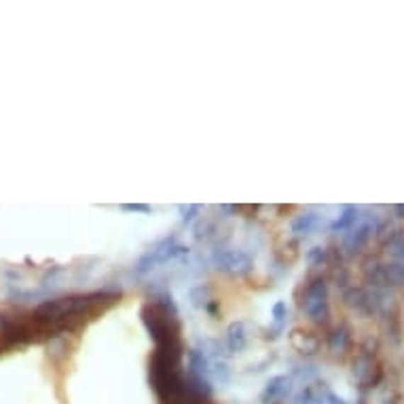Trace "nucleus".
Masks as SVG:
<instances>
[{"label":"nucleus","instance_id":"obj_12","mask_svg":"<svg viewBox=\"0 0 404 404\" xmlns=\"http://www.w3.org/2000/svg\"><path fill=\"white\" fill-rule=\"evenodd\" d=\"M271 315H273V322H275V326H277V330H281L284 328V322H286V318H288V307H286V303H275L273 305V309H271Z\"/></svg>","mask_w":404,"mask_h":404},{"label":"nucleus","instance_id":"obj_16","mask_svg":"<svg viewBox=\"0 0 404 404\" xmlns=\"http://www.w3.org/2000/svg\"><path fill=\"white\" fill-rule=\"evenodd\" d=\"M123 210H130V212H150L148 206H142V203H135V206H123Z\"/></svg>","mask_w":404,"mask_h":404},{"label":"nucleus","instance_id":"obj_9","mask_svg":"<svg viewBox=\"0 0 404 404\" xmlns=\"http://www.w3.org/2000/svg\"><path fill=\"white\" fill-rule=\"evenodd\" d=\"M294 345H296L301 352L313 354V352H318L320 341H318L311 332H296V337H294Z\"/></svg>","mask_w":404,"mask_h":404},{"label":"nucleus","instance_id":"obj_1","mask_svg":"<svg viewBox=\"0 0 404 404\" xmlns=\"http://www.w3.org/2000/svg\"><path fill=\"white\" fill-rule=\"evenodd\" d=\"M169 307H167V303H148L142 309V322L148 328V332L157 345V352L182 354L180 324L176 320V311L169 313Z\"/></svg>","mask_w":404,"mask_h":404},{"label":"nucleus","instance_id":"obj_17","mask_svg":"<svg viewBox=\"0 0 404 404\" xmlns=\"http://www.w3.org/2000/svg\"><path fill=\"white\" fill-rule=\"evenodd\" d=\"M396 212L400 214V218H404V206H396Z\"/></svg>","mask_w":404,"mask_h":404},{"label":"nucleus","instance_id":"obj_4","mask_svg":"<svg viewBox=\"0 0 404 404\" xmlns=\"http://www.w3.org/2000/svg\"><path fill=\"white\" fill-rule=\"evenodd\" d=\"M354 377L358 379V383L362 388H371L379 381L381 371L377 369V364L373 362V356L369 352H362L356 360H354Z\"/></svg>","mask_w":404,"mask_h":404},{"label":"nucleus","instance_id":"obj_6","mask_svg":"<svg viewBox=\"0 0 404 404\" xmlns=\"http://www.w3.org/2000/svg\"><path fill=\"white\" fill-rule=\"evenodd\" d=\"M318 225V216L315 214H303L296 220H292V233L296 235H307L313 231V227Z\"/></svg>","mask_w":404,"mask_h":404},{"label":"nucleus","instance_id":"obj_15","mask_svg":"<svg viewBox=\"0 0 404 404\" xmlns=\"http://www.w3.org/2000/svg\"><path fill=\"white\" fill-rule=\"evenodd\" d=\"M180 210H182V214H184V216H182V220H184V223L189 225V223H191V220L195 218L193 214H197V212H199V206H186V208L182 206Z\"/></svg>","mask_w":404,"mask_h":404},{"label":"nucleus","instance_id":"obj_8","mask_svg":"<svg viewBox=\"0 0 404 404\" xmlns=\"http://www.w3.org/2000/svg\"><path fill=\"white\" fill-rule=\"evenodd\" d=\"M386 248H388V252H390L398 263H403L404 265V231L394 233V235L388 240Z\"/></svg>","mask_w":404,"mask_h":404},{"label":"nucleus","instance_id":"obj_2","mask_svg":"<svg viewBox=\"0 0 404 404\" xmlns=\"http://www.w3.org/2000/svg\"><path fill=\"white\" fill-rule=\"evenodd\" d=\"M303 311L313 322H324L328 318V288L324 279H313L307 286Z\"/></svg>","mask_w":404,"mask_h":404},{"label":"nucleus","instance_id":"obj_14","mask_svg":"<svg viewBox=\"0 0 404 404\" xmlns=\"http://www.w3.org/2000/svg\"><path fill=\"white\" fill-rule=\"evenodd\" d=\"M324 259H326V250L320 248V246H315V248H311V250L307 252V261H309L311 265H318V263H322Z\"/></svg>","mask_w":404,"mask_h":404},{"label":"nucleus","instance_id":"obj_7","mask_svg":"<svg viewBox=\"0 0 404 404\" xmlns=\"http://www.w3.org/2000/svg\"><path fill=\"white\" fill-rule=\"evenodd\" d=\"M349 343H352V335H349V330L345 328V326H341V328H337L332 335H330V347H332V352H345L347 347H349Z\"/></svg>","mask_w":404,"mask_h":404},{"label":"nucleus","instance_id":"obj_5","mask_svg":"<svg viewBox=\"0 0 404 404\" xmlns=\"http://www.w3.org/2000/svg\"><path fill=\"white\" fill-rule=\"evenodd\" d=\"M248 335H246V324L244 322H233L227 330V345L233 354L242 352L246 347Z\"/></svg>","mask_w":404,"mask_h":404},{"label":"nucleus","instance_id":"obj_11","mask_svg":"<svg viewBox=\"0 0 404 404\" xmlns=\"http://www.w3.org/2000/svg\"><path fill=\"white\" fill-rule=\"evenodd\" d=\"M383 269H386V279H388V284H394V286H404L403 263H396V265H383Z\"/></svg>","mask_w":404,"mask_h":404},{"label":"nucleus","instance_id":"obj_3","mask_svg":"<svg viewBox=\"0 0 404 404\" xmlns=\"http://www.w3.org/2000/svg\"><path fill=\"white\" fill-rule=\"evenodd\" d=\"M214 263L220 271L227 273H246L252 267V261L242 250H218L214 254Z\"/></svg>","mask_w":404,"mask_h":404},{"label":"nucleus","instance_id":"obj_13","mask_svg":"<svg viewBox=\"0 0 404 404\" xmlns=\"http://www.w3.org/2000/svg\"><path fill=\"white\" fill-rule=\"evenodd\" d=\"M371 231H373V227L371 225H362L358 231H356V235L352 237V242H349V248L352 250H356V248H360L369 237H371Z\"/></svg>","mask_w":404,"mask_h":404},{"label":"nucleus","instance_id":"obj_10","mask_svg":"<svg viewBox=\"0 0 404 404\" xmlns=\"http://www.w3.org/2000/svg\"><path fill=\"white\" fill-rule=\"evenodd\" d=\"M356 216H358V210L352 208V206H347V208L343 210V214L335 220L332 231H345V229H349V227L356 223Z\"/></svg>","mask_w":404,"mask_h":404}]
</instances>
